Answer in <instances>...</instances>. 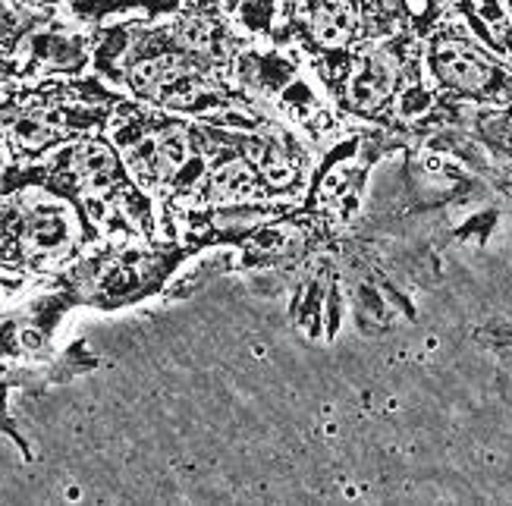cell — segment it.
<instances>
[{
  "label": "cell",
  "instance_id": "6da1fadb",
  "mask_svg": "<svg viewBox=\"0 0 512 506\" xmlns=\"http://www.w3.org/2000/svg\"><path fill=\"white\" fill-rule=\"evenodd\" d=\"M246 44L214 0H183L180 10L161 19L129 16L101 26L92 73L151 107L217 120L233 110H255L233 82V60Z\"/></svg>",
  "mask_w": 512,
  "mask_h": 506
},
{
  "label": "cell",
  "instance_id": "7a4b0ae2",
  "mask_svg": "<svg viewBox=\"0 0 512 506\" xmlns=\"http://www.w3.org/2000/svg\"><path fill=\"white\" fill-rule=\"evenodd\" d=\"M308 66L346 123L390 129L415 145L456 126L465 107L434 92L425 73V41L412 32L362 38L346 51L308 57Z\"/></svg>",
  "mask_w": 512,
  "mask_h": 506
},
{
  "label": "cell",
  "instance_id": "3957f363",
  "mask_svg": "<svg viewBox=\"0 0 512 506\" xmlns=\"http://www.w3.org/2000/svg\"><path fill=\"white\" fill-rule=\"evenodd\" d=\"M107 136L120 148L136 183L158 202L161 236H167L173 220L192 208L205 183L214 154L211 123L126 95L114 110Z\"/></svg>",
  "mask_w": 512,
  "mask_h": 506
},
{
  "label": "cell",
  "instance_id": "277c9868",
  "mask_svg": "<svg viewBox=\"0 0 512 506\" xmlns=\"http://www.w3.org/2000/svg\"><path fill=\"white\" fill-rule=\"evenodd\" d=\"M101 230L73 198L41 183L26 164L0 167V271L38 283L95 246Z\"/></svg>",
  "mask_w": 512,
  "mask_h": 506
},
{
  "label": "cell",
  "instance_id": "5b68a950",
  "mask_svg": "<svg viewBox=\"0 0 512 506\" xmlns=\"http://www.w3.org/2000/svg\"><path fill=\"white\" fill-rule=\"evenodd\" d=\"M126 95L98 73L0 82V139L7 161L32 164L51 151L110 129Z\"/></svg>",
  "mask_w": 512,
  "mask_h": 506
},
{
  "label": "cell",
  "instance_id": "8992f818",
  "mask_svg": "<svg viewBox=\"0 0 512 506\" xmlns=\"http://www.w3.org/2000/svg\"><path fill=\"white\" fill-rule=\"evenodd\" d=\"M32 176L54 186L92 217L101 236L161 239V208L129 173L107 132L70 142L48 158L26 164Z\"/></svg>",
  "mask_w": 512,
  "mask_h": 506
},
{
  "label": "cell",
  "instance_id": "52a82bcc",
  "mask_svg": "<svg viewBox=\"0 0 512 506\" xmlns=\"http://www.w3.org/2000/svg\"><path fill=\"white\" fill-rule=\"evenodd\" d=\"M195 255L198 252L180 236H104L54 277L76 296L79 308L120 312L161 296Z\"/></svg>",
  "mask_w": 512,
  "mask_h": 506
},
{
  "label": "cell",
  "instance_id": "ba28073f",
  "mask_svg": "<svg viewBox=\"0 0 512 506\" xmlns=\"http://www.w3.org/2000/svg\"><path fill=\"white\" fill-rule=\"evenodd\" d=\"M233 82L255 110L289 123L311 148L346 126L311 73L308 57L289 44H246L233 60Z\"/></svg>",
  "mask_w": 512,
  "mask_h": 506
},
{
  "label": "cell",
  "instance_id": "9c48e42d",
  "mask_svg": "<svg viewBox=\"0 0 512 506\" xmlns=\"http://www.w3.org/2000/svg\"><path fill=\"white\" fill-rule=\"evenodd\" d=\"M412 139L390 129L346 123L337 136L315 148V164L308 173V186L299 205L315 211L324 224L343 233L365 211V192L371 170L390 151H412Z\"/></svg>",
  "mask_w": 512,
  "mask_h": 506
},
{
  "label": "cell",
  "instance_id": "30bf717a",
  "mask_svg": "<svg viewBox=\"0 0 512 506\" xmlns=\"http://www.w3.org/2000/svg\"><path fill=\"white\" fill-rule=\"evenodd\" d=\"M421 41L428 82L443 101L465 107H512V60L487 48L462 16H447Z\"/></svg>",
  "mask_w": 512,
  "mask_h": 506
},
{
  "label": "cell",
  "instance_id": "8fae6325",
  "mask_svg": "<svg viewBox=\"0 0 512 506\" xmlns=\"http://www.w3.org/2000/svg\"><path fill=\"white\" fill-rule=\"evenodd\" d=\"M95 32V26L76 19L73 13L41 7L16 38L10 54L0 60V82L92 73Z\"/></svg>",
  "mask_w": 512,
  "mask_h": 506
},
{
  "label": "cell",
  "instance_id": "7c38bea8",
  "mask_svg": "<svg viewBox=\"0 0 512 506\" xmlns=\"http://www.w3.org/2000/svg\"><path fill=\"white\" fill-rule=\"evenodd\" d=\"M79 308L76 296L57 277L32 283L22 302L0 308V359L44 362L57 356L63 318Z\"/></svg>",
  "mask_w": 512,
  "mask_h": 506
},
{
  "label": "cell",
  "instance_id": "4fadbf2b",
  "mask_svg": "<svg viewBox=\"0 0 512 506\" xmlns=\"http://www.w3.org/2000/svg\"><path fill=\"white\" fill-rule=\"evenodd\" d=\"M283 290L289 293L286 315L302 337L330 343L340 334L349 302H346V283L340 274L337 255H333V242L315 261H308L302 271L289 277L283 283Z\"/></svg>",
  "mask_w": 512,
  "mask_h": 506
},
{
  "label": "cell",
  "instance_id": "5bb4252c",
  "mask_svg": "<svg viewBox=\"0 0 512 506\" xmlns=\"http://www.w3.org/2000/svg\"><path fill=\"white\" fill-rule=\"evenodd\" d=\"M365 38L359 0H286L283 29L277 44L302 51L305 57H324L346 51Z\"/></svg>",
  "mask_w": 512,
  "mask_h": 506
},
{
  "label": "cell",
  "instance_id": "9a60e30c",
  "mask_svg": "<svg viewBox=\"0 0 512 506\" xmlns=\"http://www.w3.org/2000/svg\"><path fill=\"white\" fill-rule=\"evenodd\" d=\"M98 365H101V359L85 346V340L70 343L63 352H57L54 359H44V362H7V359H0V434L13 440L22 453V459L35 462V450L26 440V434L19 431L16 418L10 415V403H7L10 390L44 393L57 384L82 378V374L95 371Z\"/></svg>",
  "mask_w": 512,
  "mask_h": 506
},
{
  "label": "cell",
  "instance_id": "2e32d148",
  "mask_svg": "<svg viewBox=\"0 0 512 506\" xmlns=\"http://www.w3.org/2000/svg\"><path fill=\"white\" fill-rule=\"evenodd\" d=\"M456 126L500 161L497 186L512 195V107H462Z\"/></svg>",
  "mask_w": 512,
  "mask_h": 506
},
{
  "label": "cell",
  "instance_id": "e0dca14e",
  "mask_svg": "<svg viewBox=\"0 0 512 506\" xmlns=\"http://www.w3.org/2000/svg\"><path fill=\"white\" fill-rule=\"evenodd\" d=\"M227 26L249 44L280 41L286 0H214Z\"/></svg>",
  "mask_w": 512,
  "mask_h": 506
},
{
  "label": "cell",
  "instance_id": "ac0fdd59",
  "mask_svg": "<svg viewBox=\"0 0 512 506\" xmlns=\"http://www.w3.org/2000/svg\"><path fill=\"white\" fill-rule=\"evenodd\" d=\"M16 4H26V7H51V10H63L76 4V0H16Z\"/></svg>",
  "mask_w": 512,
  "mask_h": 506
},
{
  "label": "cell",
  "instance_id": "d6986e66",
  "mask_svg": "<svg viewBox=\"0 0 512 506\" xmlns=\"http://www.w3.org/2000/svg\"><path fill=\"white\" fill-rule=\"evenodd\" d=\"M0 283H4V286H10L13 293H26V286H32V283H26V280H16V277L4 274V271H0Z\"/></svg>",
  "mask_w": 512,
  "mask_h": 506
},
{
  "label": "cell",
  "instance_id": "ffe728a7",
  "mask_svg": "<svg viewBox=\"0 0 512 506\" xmlns=\"http://www.w3.org/2000/svg\"><path fill=\"white\" fill-rule=\"evenodd\" d=\"M10 296H19V293H13L10 286H4V283H0V302H7Z\"/></svg>",
  "mask_w": 512,
  "mask_h": 506
},
{
  "label": "cell",
  "instance_id": "44dd1931",
  "mask_svg": "<svg viewBox=\"0 0 512 506\" xmlns=\"http://www.w3.org/2000/svg\"><path fill=\"white\" fill-rule=\"evenodd\" d=\"M7 164V148H4V139H0V167Z\"/></svg>",
  "mask_w": 512,
  "mask_h": 506
},
{
  "label": "cell",
  "instance_id": "7402d4cb",
  "mask_svg": "<svg viewBox=\"0 0 512 506\" xmlns=\"http://www.w3.org/2000/svg\"><path fill=\"white\" fill-rule=\"evenodd\" d=\"M506 10H509V19H512V0H506Z\"/></svg>",
  "mask_w": 512,
  "mask_h": 506
}]
</instances>
